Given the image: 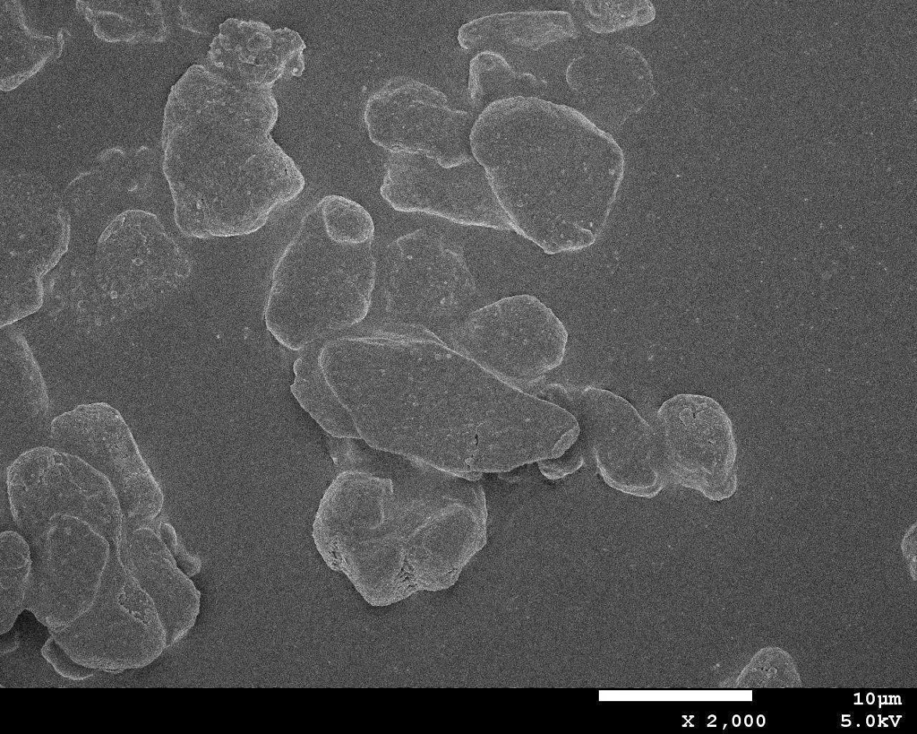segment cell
Returning a JSON list of instances; mask_svg holds the SVG:
<instances>
[{"instance_id":"10","label":"cell","mask_w":917,"mask_h":734,"mask_svg":"<svg viewBox=\"0 0 917 734\" xmlns=\"http://www.w3.org/2000/svg\"><path fill=\"white\" fill-rule=\"evenodd\" d=\"M543 392L576 418V442L594 458L608 486L645 498L663 489L666 480L654 427L627 400L604 389L568 390L558 384Z\"/></svg>"},{"instance_id":"27","label":"cell","mask_w":917,"mask_h":734,"mask_svg":"<svg viewBox=\"0 0 917 734\" xmlns=\"http://www.w3.org/2000/svg\"><path fill=\"white\" fill-rule=\"evenodd\" d=\"M159 533L180 568L189 576L194 574L200 569V562L188 554L184 546L178 541L174 528L169 523L160 521Z\"/></svg>"},{"instance_id":"1","label":"cell","mask_w":917,"mask_h":734,"mask_svg":"<svg viewBox=\"0 0 917 734\" xmlns=\"http://www.w3.org/2000/svg\"><path fill=\"white\" fill-rule=\"evenodd\" d=\"M273 84L210 62L185 75L184 164L169 176L184 236L250 235L304 190V176L270 134L279 113Z\"/></svg>"},{"instance_id":"5","label":"cell","mask_w":917,"mask_h":734,"mask_svg":"<svg viewBox=\"0 0 917 734\" xmlns=\"http://www.w3.org/2000/svg\"><path fill=\"white\" fill-rule=\"evenodd\" d=\"M70 215L45 181L2 185L0 208V324L38 311L43 278L67 251Z\"/></svg>"},{"instance_id":"12","label":"cell","mask_w":917,"mask_h":734,"mask_svg":"<svg viewBox=\"0 0 917 734\" xmlns=\"http://www.w3.org/2000/svg\"><path fill=\"white\" fill-rule=\"evenodd\" d=\"M98 287L123 315L150 307L179 289L191 261L155 214L127 210L101 234L92 263Z\"/></svg>"},{"instance_id":"23","label":"cell","mask_w":917,"mask_h":734,"mask_svg":"<svg viewBox=\"0 0 917 734\" xmlns=\"http://www.w3.org/2000/svg\"><path fill=\"white\" fill-rule=\"evenodd\" d=\"M538 81L528 73L515 71L493 49L476 53L469 62L468 96L476 117L491 103L512 97H531Z\"/></svg>"},{"instance_id":"8","label":"cell","mask_w":917,"mask_h":734,"mask_svg":"<svg viewBox=\"0 0 917 734\" xmlns=\"http://www.w3.org/2000/svg\"><path fill=\"white\" fill-rule=\"evenodd\" d=\"M7 496L22 536L63 514L95 526L118 549L123 513L109 481L81 458L52 446H37L9 465Z\"/></svg>"},{"instance_id":"19","label":"cell","mask_w":917,"mask_h":734,"mask_svg":"<svg viewBox=\"0 0 917 734\" xmlns=\"http://www.w3.org/2000/svg\"><path fill=\"white\" fill-rule=\"evenodd\" d=\"M40 368L23 334L1 327V433L20 445L46 428L49 398Z\"/></svg>"},{"instance_id":"22","label":"cell","mask_w":917,"mask_h":734,"mask_svg":"<svg viewBox=\"0 0 917 734\" xmlns=\"http://www.w3.org/2000/svg\"><path fill=\"white\" fill-rule=\"evenodd\" d=\"M319 341L300 351L290 391L301 407L331 436L359 438L354 422L328 383L318 361Z\"/></svg>"},{"instance_id":"24","label":"cell","mask_w":917,"mask_h":734,"mask_svg":"<svg viewBox=\"0 0 917 734\" xmlns=\"http://www.w3.org/2000/svg\"><path fill=\"white\" fill-rule=\"evenodd\" d=\"M31 570V553L27 540L14 531L0 535V626L7 633L24 609Z\"/></svg>"},{"instance_id":"21","label":"cell","mask_w":917,"mask_h":734,"mask_svg":"<svg viewBox=\"0 0 917 734\" xmlns=\"http://www.w3.org/2000/svg\"><path fill=\"white\" fill-rule=\"evenodd\" d=\"M558 16L548 11L484 15L463 24L458 29V41L465 49L508 47L536 50L557 37Z\"/></svg>"},{"instance_id":"14","label":"cell","mask_w":917,"mask_h":734,"mask_svg":"<svg viewBox=\"0 0 917 734\" xmlns=\"http://www.w3.org/2000/svg\"><path fill=\"white\" fill-rule=\"evenodd\" d=\"M476 118L452 108L441 91L404 75L375 91L364 112L374 144L391 153L424 156L446 168L474 159L469 135Z\"/></svg>"},{"instance_id":"15","label":"cell","mask_w":917,"mask_h":734,"mask_svg":"<svg viewBox=\"0 0 917 734\" xmlns=\"http://www.w3.org/2000/svg\"><path fill=\"white\" fill-rule=\"evenodd\" d=\"M664 479L722 501L737 489L733 423L715 399L680 393L657 410L654 427Z\"/></svg>"},{"instance_id":"3","label":"cell","mask_w":917,"mask_h":734,"mask_svg":"<svg viewBox=\"0 0 917 734\" xmlns=\"http://www.w3.org/2000/svg\"><path fill=\"white\" fill-rule=\"evenodd\" d=\"M562 111L535 97L488 105L469 135L514 230L547 254L586 248L604 230L610 195L573 183L561 164Z\"/></svg>"},{"instance_id":"11","label":"cell","mask_w":917,"mask_h":734,"mask_svg":"<svg viewBox=\"0 0 917 734\" xmlns=\"http://www.w3.org/2000/svg\"><path fill=\"white\" fill-rule=\"evenodd\" d=\"M375 287L388 318L416 324L454 316L476 292L462 248L423 229L386 246Z\"/></svg>"},{"instance_id":"26","label":"cell","mask_w":917,"mask_h":734,"mask_svg":"<svg viewBox=\"0 0 917 734\" xmlns=\"http://www.w3.org/2000/svg\"><path fill=\"white\" fill-rule=\"evenodd\" d=\"M41 652L42 656L62 677L82 680L95 673V669L81 665L73 660L51 635L43 645Z\"/></svg>"},{"instance_id":"2","label":"cell","mask_w":917,"mask_h":734,"mask_svg":"<svg viewBox=\"0 0 917 734\" xmlns=\"http://www.w3.org/2000/svg\"><path fill=\"white\" fill-rule=\"evenodd\" d=\"M331 384L368 445L447 471H510L541 428L539 399L507 383L399 389L372 352L346 361Z\"/></svg>"},{"instance_id":"4","label":"cell","mask_w":917,"mask_h":734,"mask_svg":"<svg viewBox=\"0 0 917 734\" xmlns=\"http://www.w3.org/2000/svg\"><path fill=\"white\" fill-rule=\"evenodd\" d=\"M370 213L329 194L302 217L278 257L264 306L268 331L301 351L359 325L368 315L377 263Z\"/></svg>"},{"instance_id":"7","label":"cell","mask_w":917,"mask_h":734,"mask_svg":"<svg viewBox=\"0 0 917 734\" xmlns=\"http://www.w3.org/2000/svg\"><path fill=\"white\" fill-rule=\"evenodd\" d=\"M450 341L460 356L524 391L561 365L568 332L538 298L520 294L471 312Z\"/></svg>"},{"instance_id":"20","label":"cell","mask_w":917,"mask_h":734,"mask_svg":"<svg viewBox=\"0 0 917 734\" xmlns=\"http://www.w3.org/2000/svg\"><path fill=\"white\" fill-rule=\"evenodd\" d=\"M210 48L241 67L276 80L300 76L304 70L305 44L300 35L287 28L271 30L261 22L226 20Z\"/></svg>"},{"instance_id":"25","label":"cell","mask_w":917,"mask_h":734,"mask_svg":"<svg viewBox=\"0 0 917 734\" xmlns=\"http://www.w3.org/2000/svg\"><path fill=\"white\" fill-rule=\"evenodd\" d=\"M800 682L793 660L778 648L758 652L737 680L738 686L743 687H791Z\"/></svg>"},{"instance_id":"16","label":"cell","mask_w":917,"mask_h":734,"mask_svg":"<svg viewBox=\"0 0 917 734\" xmlns=\"http://www.w3.org/2000/svg\"><path fill=\"white\" fill-rule=\"evenodd\" d=\"M49 439L52 447L81 458L109 481L124 522L147 525L158 518L164 495L116 409L106 402L79 405L52 420Z\"/></svg>"},{"instance_id":"9","label":"cell","mask_w":917,"mask_h":734,"mask_svg":"<svg viewBox=\"0 0 917 734\" xmlns=\"http://www.w3.org/2000/svg\"><path fill=\"white\" fill-rule=\"evenodd\" d=\"M23 537L31 553L24 609L49 629L68 626L98 594L111 556L109 540L88 521L63 514Z\"/></svg>"},{"instance_id":"17","label":"cell","mask_w":917,"mask_h":734,"mask_svg":"<svg viewBox=\"0 0 917 734\" xmlns=\"http://www.w3.org/2000/svg\"><path fill=\"white\" fill-rule=\"evenodd\" d=\"M380 193L399 212L435 215L462 225L513 229L484 169L475 159L446 168L424 156L391 153Z\"/></svg>"},{"instance_id":"13","label":"cell","mask_w":917,"mask_h":734,"mask_svg":"<svg viewBox=\"0 0 917 734\" xmlns=\"http://www.w3.org/2000/svg\"><path fill=\"white\" fill-rule=\"evenodd\" d=\"M398 505L392 479L344 471L325 491L313 523L318 551L363 593L373 570L385 560Z\"/></svg>"},{"instance_id":"6","label":"cell","mask_w":917,"mask_h":734,"mask_svg":"<svg viewBox=\"0 0 917 734\" xmlns=\"http://www.w3.org/2000/svg\"><path fill=\"white\" fill-rule=\"evenodd\" d=\"M49 632L73 660L95 670L142 668L167 648L166 631L152 600L116 548L90 608L68 626Z\"/></svg>"},{"instance_id":"18","label":"cell","mask_w":917,"mask_h":734,"mask_svg":"<svg viewBox=\"0 0 917 734\" xmlns=\"http://www.w3.org/2000/svg\"><path fill=\"white\" fill-rule=\"evenodd\" d=\"M157 519L147 525L123 520L118 552L133 578L152 600L167 636V648L193 626L200 592L159 533Z\"/></svg>"}]
</instances>
